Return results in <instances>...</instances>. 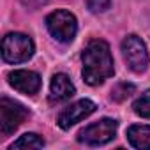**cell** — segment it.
Instances as JSON below:
<instances>
[{"label":"cell","instance_id":"obj_7","mask_svg":"<svg viewBox=\"0 0 150 150\" xmlns=\"http://www.w3.org/2000/svg\"><path fill=\"white\" fill-rule=\"evenodd\" d=\"M94 111H96V103L94 101H90V99H80L76 103H72L71 106L64 108L58 113L57 122H58L60 129H71L74 124H78L83 118L90 117Z\"/></svg>","mask_w":150,"mask_h":150},{"label":"cell","instance_id":"obj_10","mask_svg":"<svg viewBox=\"0 0 150 150\" xmlns=\"http://www.w3.org/2000/svg\"><path fill=\"white\" fill-rule=\"evenodd\" d=\"M127 141L138 150L150 148V125H131L127 129Z\"/></svg>","mask_w":150,"mask_h":150},{"label":"cell","instance_id":"obj_1","mask_svg":"<svg viewBox=\"0 0 150 150\" xmlns=\"http://www.w3.org/2000/svg\"><path fill=\"white\" fill-rule=\"evenodd\" d=\"M83 62V80L90 87L101 85L104 80L111 78L115 67H113V57L110 51V46L106 41L96 39L87 44V48L81 53Z\"/></svg>","mask_w":150,"mask_h":150},{"label":"cell","instance_id":"obj_5","mask_svg":"<svg viewBox=\"0 0 150 150\" xmlns=\"http://www.w3.org/2000/svg\"><path fill=\"white\" fill-rule=\"evenodd\" d=\"M120 50H122V57H124L127 67L132 72H145L146 71L148 62H150V57H148L146 44L141 41V37H138L134 34L127 35L122 41Z\"/></svg>","mask_w":150,"mask_h":150},{"label":"cell","instance_id":"obj_11","mask_svg":"<svg viewBox=\"0 0 150 150\" xmlns=\"http://www.w3.org/2000/svg\"><path fill=\"white\" fill-rule=\"evenodd\" d=\"M44 146V139L35 134V132H27L23 136H20L9 148L14 150V148H23V150H34V148H42Z\"/></svg>","mask_w":150,"mask_h":150},{"label":"cell","instance_id":"obj_15","mask_svg":"<svg viewBox=\"0 0 150 150\" xmlns=\"http://www.w3.org/2000/svg\"><path fill=\"white\" fill-rule=\"evenodd\" d=\"M46 2H48V0H21V4L25 7H28V9H37V7L44 6Z\"/></svg>","mask_w":150,"mask_h":150},{"label":"cell","instance_id":"obj_9","mask_svg":"<svg viewBox=\"0 0 150 150\" xmlns=\"http://www.w3.org/2000/svg\"><path fill=\"white\" fill-rule=\"evenodd\" d=\"M74 92H76L74 83L71 81L67 74H64V72L53 74L51 83H50V101H53V103L67 101L74 96Z\"/></svg>","mask_w":150,"mask_h":150},{"label":"cell","instance_id":"obj_2","mask_svg":"<svg viewBox=\"0 0 150 150\" xmlns=\"http://www.w3.org/2000/svg\"><path fill=\"white\" fill-rule=\"evenodd\" d=\"M34 51H35L34 41L25 34L13 32L2 39V58L7 64L27 62L28 58H32Z\"/></svg>","mask_w":150,"mask_h":150},{"label":"cell","instance_id":"obj_6","mask_svg":"<svg viewBox=\"0 0 150 150\" xmlns=\"http://www.w3.org/2000/svg\"><path fill=\"white\" fill-rule=\"evenodd\" d=\"M28 117V111L23 104L14 99L2 97L0 99V131L4 136L13 134Z\"/></svg>","mask_w":150,"mask_h":150},{"label":"cell","instance_id":"obj_12","mask_svg":"<svg viewBox=\"0 0 150 150\" xmlns=\"http://www.w3.org/2000/svg\"><path fill=\"white\" fill-rule=\"evenodd\" d=\"M132 110L138 117L141 118H150V88L146 92H143L134 103H132Z\"/></svg>","mask_w":150,"mask_h":150},{"label":"cell","instance_id":"obj_3","mask_svg":"<svg viewBox=\"0 0 150 150\" xmlns=\"http://www.w3.org/2000/svg\"><path fill=\"white\" fill-rule=\"evenodd\" d=\"M46 28L53 39L67 44L76 37L78 21L72 13H69L65 9H58V11H53L46 16Z\"/></svg>","mask_w":150,"mask_h":150},{"label":"cell","instance_id":"obj_4","mask_svg":"<svg viewBox=\"0 0 150 150\" xmlns=\"http://www.w3.org/2000/svg\"><path fill=\"white\" fill-rule=\"evenodd\" d=\"M118 122L113 118H101L78 132V141L88 146H101L110 143L117 136Z\"/></svg>","mask_w":150,"mask_h":150},{"label":"cell","instance_id":"obj_13","mask_svg":"<svg viewBox=\"0 0 150 150\" xmlns=\"http://www.w3.org/2000/svg\"><path fill=\"white\" fill-rule=\"evenodd\" d=\"M132 92H134V85H131V83H118V85L111 90V97H113L115 101H124V99H127Z\"/></svg>","mask_w":150,"mask_h":150},{"label":"cell","instance_id":"obj_8","mask_svg":"<svg viewBox=\"0 0 150 150\" xmlns=\"http://www.w3.org/2000/svg\"><path fill=\"white\" fill-rule=\"evenodd\" d=\"M7 81L14 90H18L20 94H25V96H34L41 88V76L28 69L11 71L7 74Z\"/></svg>","mask_w":150,"mask_h":150},{"label":"cell","instance_id":"obj_14","mask_svg":"<svg viewBox=\"0 0 150 150\" xmlns=\"http://www.w3.org/2000/svg\"><path fill=\"white\" fill-rule=\"evenodd\" d=\"M111 6V0H87V7L90 13H104Z\"/></svg>","mask_w":150,"mask_h":150}]
</instances>
